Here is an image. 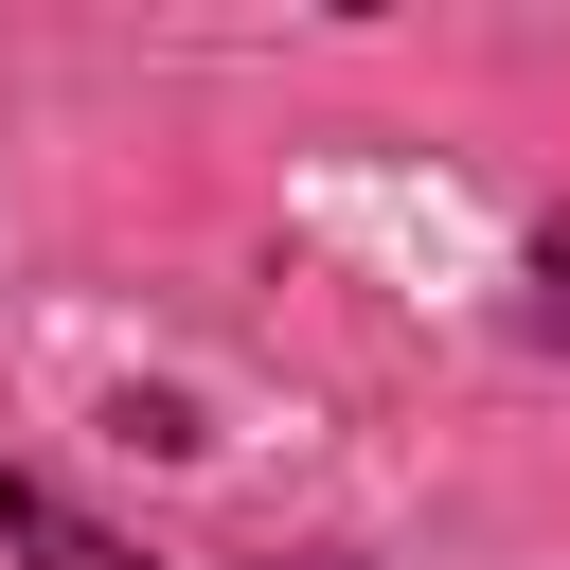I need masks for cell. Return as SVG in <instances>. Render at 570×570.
I'll use <instances>...</instances> for the list:
<instances>
[{"instance_id": "3", "label": "cell", "mask_w": 570, "mask_h": 570, "mask_svg": "<svg viewBox=\"0 0 570 570\" xmlns=\"http://www.w3.org/2000/svg\"><path fill=\"white\" fill-rule=\"evenodd\" d=\"M303 570H321V552H303Z\"/></svg>"}, {"instance_id": "1", "label": "cell", "mask_w": 570, "mask_h": 570, "mask_svg": "<svg viewBox=\"0 0 570 570\" xmlns=\"http://www.w3.org/2000/svg\"><path fill=\"white\" fill-rule=\"evenodd\" d=\"M0 552H18V570H142V552H125L107 517H71L36 463H0Z\"/></svg>"}, {"instance_id": "2", "label": "cell", "mask_w": 570, "mask_h": 570, "mask_svg": "<svg viewBox=\"0 0 570 570\" xmlns=\"http://www.w3.org/2000/svg\"><path fill=\"white\" fill-rule=\"evenodd\" d=\"M534 285H552V303H534V321H552V338H570V232H552V249H534Z\"/></svg>"}]
</instances>
